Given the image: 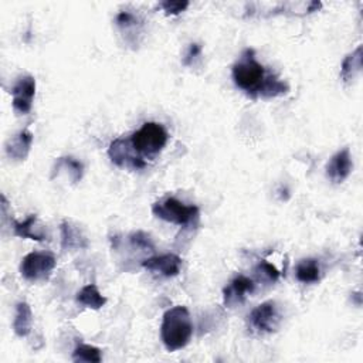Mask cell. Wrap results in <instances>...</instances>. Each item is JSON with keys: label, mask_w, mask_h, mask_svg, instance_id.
Here are the masks:
<instances>
[{"label": "cell", "mask_w": 363, "mask_h": 363, "mask_svg": "<svg viewBox=\"0 0 363 363\" xmlns=\"http://www.w3.org/2000/svg\"><path fill=\"white\" fill-rule=\"evenodd\" d=\"M152 213L167 223L187 226L199 218V207L187 206L175 198H166L152 206Z\"/></svg>", "instance_id": "277c9868"}, {"label": "cell", "mask_w": 363, "mask_h": 363, "mask_svg": "<svg viewBox=\"0 0 363 363\" xmlns=\"http://www.w3.org/2000/svg\"><path fill=\"white\" fill-rule=\"evenodd\" d=\"M74 362H91L99 363L102 360L101 351L91 345H78L73 352Z\"/></svg>", "instance_id": "ffe728a7"}, {"label": "cell", "mask_w": 363, "mask_h": 363, "mask_svg": "<svg viewBox=\"0 0 363 363\" xmlns=\"http://www.w3.org/2000/svg\"><path fill=\"white\" fill-rule=\"evenodd\" d=\"M352 158L349 148H344L342 151L336 152L327 165V176L333 183H342L348 179L352 172Z\"/></svg>", "instance_id": "8fae6325"}, {"label": "cell", "mask_w": 363, "mask_h": 363, "mask_svg": "<svg viewBox=\"0 0 363 363\" xmlns=\"http://www.w3.org/2000/svg\"><path fill=\"white\" fill-rule=\"evenodd\" d=\"M33 312L27 303H19L13 321V331L19 338H26L32 332Z\"/></svg>", "instance_id": "5bb4252c"}, {"label": "cell", "mask_w": 363, "mask_h": 363, "mask_svg": "<svg viewBox=\"0 0 363 363\" xmlns=\"http://www.w3.org/2000/svg\"><path fill=\"white\" fill-rule=\"evenodd\" d=\"M295 275L296 280L303 284H314L321 279V268H319L316 260L307 259L296 266Z\"/></svg>", "instance_id": "2e32d148"}, {"label": "cell", "mask_w": 363, "mask_h": 363, "mask_svg": "<svg viewBox=\"0 0 363 363\" xmlns=\"http://www.w3.org/2000/svg\"><path fill=\"white\" fill-rule=\"evenodd\" d=\"M200 54H202L200 45H198V43H191V45L187 49V53H186L185 58H183V64H185V66H190V64L194 62Z\"/></svg>", "instance_id": "d4e9b609"}, {"label": "cell", "mask_w": 363, "mask_h": 363, "mask_svg": "<svg viewBox=\"0 0 363 363\" xmlns=\"http://www.w3.org/2000/svg\"><path fill=\"white\" fill-rule=\"evenodd\" d=\"M77 303L85 308L101 309L106 304V298L98 291L94 284H89L78 291Z\"/></svg>", "instance_id": "9a60e30c"}, {"label": "cell", "mask_w": 363, "mask_h": 363, "mask_svg": "<svg viewBox=\"0 0 363 363\" xmlns=\"http://www.w3.org/2000/svg\"><path fill=\"white\" fill-rule=\"evenodd\" d=\"M191 335H194V324L186 307L178 305L165 312L161 325V338L169 352L183 349L190 342Z\"/></svg>", "instance_id": "7a4b0ae2"}, {"label": "cell", "mask_w": 363, "mask_h": 363, "mask_svg": "<svg viewBox=\"0 0 363 363\" xmlns=\"http://www.w3.org/2000/svg\"><path fill=\"white\" fill-rule=\"evenodd\" d=\"M61 229V247L62 250H82L89 247V240L84 236L78 226L69 220H64Z\"/></svg>", "instance_id": "4fadbf2b"}, {"label": "cell", "mask_w": 363, "mask_h": 363, "mask_svg": "<svg viewBox=\"0 0 363 363\" xmlns=\"http://www.w3.org/2000/svg\"><path fill=\"white\" fill-rule=\"evenodd\" d=\"M254 272H255V275L259 277L260 280L267 281V283H275L277 280L280 279V271L277 270L272 264L267 263L266 260L259 263V266L255 267Z\"/></svg>", "instance_id": "44dd1931"}, {"label": "cell", "mask_w": 363, "mask_h": 363, "mask_svg": "<svg viewBox=\"0 0 363 363\" xmlns=\"http://www.w3.org/2000/svg\"><path fill=\"white\" fill-rule=\"evenodd\" d=\"M255 283L246 275H239L234 279L223 291V303L227 308L242 305L246 301V296L253 294Z\"/></svg>", "instance_id": "9c48e42d"}, {"label": "cell", "mask_w": 363, "mask_h": 363, "mask_svg": "<svg viewBox=\"0 0 363 363\" xmlns=\"http://www.w3.org/2000/svg\"><path fill=\"white\" fill-rule=\"evenodd\" d=\"M60 169H66L67 174L70 176V179L73 180V183H77L82 179L84 175V166L81 162H78L77 159L71 158V156H64V158H58V161L56 162V166L53 169V172Z\"/></svg>", "instance_id": "d6986e66"}, {"label": "cell", "mask_w": 363, "mask_h": 363, "mask_svg": "<svg viewBox=\"0 0 363 363\" xmlns=\"http://www.w3.org/2000/svg\"><path fill=\"white\" fill-rule=\"evenodd\" d=\"M37 222V216L32 215L29 216L25 222H16L13 220V231L17 237L21 239H30V240H36V242H45L46 236L45 234H40L33 231V227Z\"/></svg>", "instance_id": "ac0fdd59"}, {"label": "cell", "mask_w": 363, "mask_h": 363, "mask_svg": "<svg viewBox=\"0 0 363 363\" xmlns=\"http://www.w3.org/2000/svg\"><path fill=\"white\" fill-rule=\"evenodd\" d=\"M234 84L247 95L257 98H272L288 93V85L266 71L263 64L255 58L253 49H246L231 69Z\"/></svg>", "instance_id": "6da1fadb"}, {"label": "cell", "mask_w": 363, "mask_h": 363, "mask_svg": "<svg viewBox=\"0 0 363 363\" xmlns=\"http://www.w3.org/2000/svg\"><path fill=\"white\" fill-rule=\"evenodd\" d=\"M248 321L253 329L257 332L272 333L279 328L280 315L277 311L274 301H266L260 304L257 308H254L248 315Z\"/></svg>", "instance_id": "52a82bcc"}, {"label": "cell", "mask_w": 363, "mask_h": 363, "mask_svg": "<svg viewBox=\"0 0 363 363\" xmlns=\"http://www.w3.org/2000/svg\"><path fill=\"white\" fill-rule=\"evenodd\" d=\"M159 8H162L167 16H176L189 8V2H172V0H166V2L159 3Z\"/></svg>", "instance_id": "cb8c5ba5"}, {"label": "cell", "mask_w": 363, "mask_h": 363, "mask_svg": "<svg viewBox=\"0 0 363 363\" xmlns=\"http://www.w3.org/2000/svg\"><path fill=\"white\" fill-rule=\"evenodd\" d=\"M132 148L141 158H154L167 143V132L158 122H146L130 138Z\"/></svg>", "instance_id": "3957f363"}, {"label": "cell", "mask_w": 363, "mask_h": 363, "mask_svg": "<svg viewBox=\"0 0 363 363\" xmlns=\"http://www.w3.org/2000/svg\"><path fill=\"white\" fill-rule=\"evenodd\" d=\"M13 110L19 114H29L36 95V80L32 75H23L17 80L12 89Z\"/></svg>", "instance_id": "ba28073f"}, {"label": "cell", "mask_w": 363, "mask_h": 363, "mask_svg": "<svg viewBox=\"0 0 363 363\" xmlns=\"http://www.w3.org/2000/svg\"><path fill=\"white\" fill-rule=\"evenodd\" d=\"M117 25L122 30H130L131 27H137L139 25V19L131 12H121L117 16Z\"/></svg>", "instance_id": "603a6c76"}, {"label": "cell", "mask_w": 363, "mask_h": 363, "mask_svg": "<svg viewBox=\"0 0 363 363\" xmlns=\"http://www.w3.org/2000/svg\"><path fill=\"white\" fill-rule=\"evenodd\" d=\"M108 156L119 167L139 170L146 166V161L141 158L131 145L130 139L118 138L111 142L108 148Z\"/></svg>", "instance_id": "8992f818"}, {"label": "cell", "mask_w": 363, "mask_h": 363, "mask_svg": "<svg viewBox=\"0 0 363 363\" xmlns=\"http://www.w3.org/2000/svg\"><path fill=\"white\" fill-rule=\"evenodd\" d=\"M32 145H33V134L29 130L21 131L16 137L8 141L5 146L6 155L14 161H25L30 154Z\"/></svg>", "instance_id": "7c38bea8"}, {"label": "cell", "mask_w": 363, "mask_h": 363, "mask_svg": "<svg viewBox=\"0 0 363 363\" xmlns=\"http://www.w3.org/2000/svg\"><path fill=\"white\" fill-rule=\"evenodd\" d=\"M319 8H321V3H319V2H314V3H311V8H309V13H312L314 10H318Z\"/></svg>", "instance_id": "484cf974"}, {"label": "cell", "mask_w": 363, "mask_h": 363, "mask_svg": "<svg viewBox=\"0 0 363 363\" xmlns=\"http://www.w3.org/2000/svg\"><path fill=\"white\" fill-rule=\"evenodd\" d=\"M362 71V46L348 54L340 67V77L344 81H352Z\"/></svg>", "instance_id": "e0dca14e"}, {"label": "cell", "mask_w": 363, "mask_h": 363, "mask_svg": "<svg viewBox=\"0 0 363 363\" xmlns=\"http://www.w3.org/2000/svg\"><path fill=\"white\" fill-rule=\"evenodd\" d=\"M56 266L57 261L53 254L34 251L27 254L26 257L21 260L20 274L23 275L27 281L32 283L46 281L51 275Z\"/></svg>", "instance_id": "5b68a950"}, {"label": "cell", "mask_w": 363, "mask_h": 363, "mask_svg": "<svg viewBox=\"0 0 363 363\" xmlns=\"http://www.w3.org/2000/svg\"><path fill=\"white\" fill-rule=\"evenodd\" d=\"M142 267L148 271L159 272L163 277H176L182 268V259L176 254H163L142 261Z\"/></svg>", "instance_id": "30bf717a"}, {"label": "cell", "mask_w": 363, "mask_h": 363, "mask_svg": "<svg viewBox=\"0 0 363 363\" xmlns=\"http://www.w3.org/2000/svg\"><path fill=\"white\" fill-rule=\"evenodd\" d=\"M130 242L134 247H138V248H142L143 251H154L155 250V246H154V242L152 239L148 236L146 233L143 231H137V233H132L130 236Z\"/></svg>", "instance_id": "7402d4cb"}]
</instances>
